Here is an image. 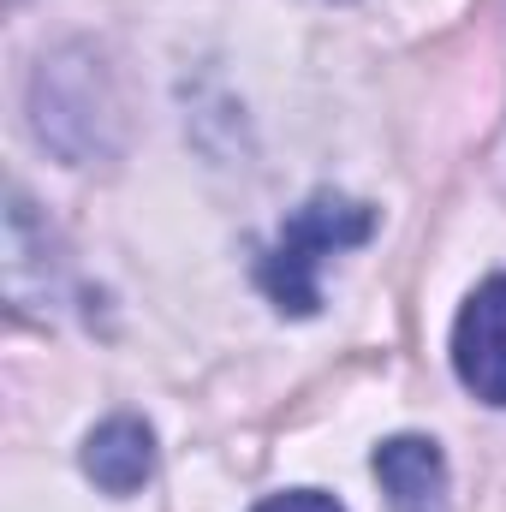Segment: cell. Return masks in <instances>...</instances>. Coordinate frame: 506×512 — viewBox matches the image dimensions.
I'll use <instances>...</instances> for the list:
<instances>
[{"label":"cell","mask_w":506,"mask_h":512,"mask_svg":"<svg viewBox=\"0 0 506 512\" xmlns=\"http://www.w3.org/2000/svg\"><path fill=\"white\" fill-rule=\"evenodd\" d=\"M370 233H376V209H370V203L340 197V191H316L310 203H298V209L286 215L280 239L268 245L262 268H256V280H262V292L274 298V310H286V316H316V304H322V286H316L322 262L334 251L364 245Z\"/></svg>","instance_id":"1"},{"label":"cell","mask_w":506,"mask_h":512,"mask_svg":"<svg viewBox=\"0 0 506 512\" xmlns=\"http://www.w3.org/2000/svg\"><path fill=\"white\" fill-rule=\"evenodd\" d=\"M453 370L483 405H506V274L465 298L453 322Z\"/></svg>","instance_id":"2"},{"label":"cell","mask_w":506,"mask_h":512,"mask_svg":"<svg viewBox=\"0 0 506 512\" xmlns=\"http://www.w3.org/2000/svg\"><path fill=\"white\" fill-rule=\"evenodd\" d=\"M376 477L393 512H447V459L429 435H393L376 447Z\"/></svg>","instance_id":"3"},{"label":"cell","mask_w":506,"mask_h":512,"mask_svg":"<svg viewBox=\"0 0 506 512\" xmlns=\"http://www.w3.org/2000/svg\"><path fill=\"white\" fill-rule=\"evenodd\" d=\"M155 471V435L143 417H108L84 441V477L108 495H137Z\"/></svg>","instance_id":"4"},{"label":"cell","mask_w":506,"mask_h":512,"mask_svg":"<svg viewBox=\"0 0 506 512\" xmlns=\"http://www.w3.org/2000/svg\"><path fill=\"white\" fill-rule=\"evenodd\" d=\"M256 512H346V507L322 489H286V495H268Z\"/></svg>","instance_id":"5"}]
</instances>
